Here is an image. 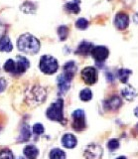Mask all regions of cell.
Masks as SVG:
<instances>
[{
	"instance_id": "7a4b0ae2",
	"label": "cell",
	"mask_w": 138,
	"mask_h": 159,
	"mask_svg": "<svg viewBox=\"0 0 138 159\" xmlns=\"http://www.w3.org/2000/svg\"><path fill=\"white\" fill-rule=\"evenodd\" d=\"M63 108H64L63 99L61 98L57 99L47 109V117L49 119H51V120L63 123L65 121V118H64V114H63Z\"/></svg>"
},
{
	"instance_id": "9c48e42d",
	"label": "cell",
	"mask_w": 138,
	"mask_h": 159,
	"mask_svg": "<svg viewBox=\"0 0 138 159\" xmlns=\"http://www.w3.org/2000/svg\"><path fill=\"white\" fill-rule=\"evenodd\" d=\"M129 24V17L125 13H118L114 19V25L118 30H124Z\"/></svg>"
},
{
	"instance_id": "4316f807",
	"label": "cell",
	"mask_w": 138,
	"mask_h": 159,
	"mask_svg": "<svg viewBox=\"0 0 138 159\" xmlns=\"http://www.w3.org/2000/svg\"><path fill=\"white\" fill-rule=\"evenodd\" d=\"M0 159H14V155L10 149L4 148L0 150Z\"/></svg>"
},
{
	"instance_id": "d590c367",
	"label": "cell",
	"mask_w": 138,
	"mask_h": 159,
	"mask_svg": "<svg viewBox=\"0 0 138 159\" xmlns=\"http://www.w3.org/2000/svg\"><path fill=\"white\" fill-rule=\"evenodd\" d=\"M17 159H25V158H24V157H18Z\"/></svg>"
},
{
	"instance_id": "d6a6232c",
	"label": "cell",
	"mask_w": 138,
	"mask_h": 159,
	"mask_svg": "<svg viewBox=\"0 0 138 159\" xmlns=\"http://www.w3.org/2000/svg\"><path fill=\"white\" fill-rule=\"evenodd\" d=\"M106 78L108 80V82H112L113 81V77H112V75L110 73H107L106 74Z\"/></svg>"
},
{
	"instance_id": "ffe728a7",
	"label": "cell",
	"mask_w": 138,
	"mask_h": 159,
	"mask_svg": "<svg viewBox=\"0 0 138 159\" xmlns=\"http://www.w3.org/2000/svg\"><path fill=\"white\" fill-rule=\"evenodd\" d=\"M30 137H31L30 127H29L28 124H23L21 131H20V135H19V141H21V142L27 141L30 139Z\"/></svg>"
},
{
	"instance_id": "ba28073f",
	"label": "cell",
	"mask_w": 138,
	"mask_h": 159,
	"mask_svg": "<svg viewBox=\"0 0 138 159\" xmlns=\"http://www.w3.org/2000/svg\"><path fill=\"white\" fill-rule=\"evenodd\" d=\"M71 81L70 78H68L66 75H60L57 79L58 82V87H59V92L60 93H65L69 91V89L71 87Z\"/></svg>"
},
{
	"instance_id": "836d02e7",
	"label": "cell",
	"mask_w": 138,
	"mask_h": 159,
	"mask_svg": "<svg viewBox=\"0 0 138 159\" xmlns=\"http://www.w3.org/2000/svg\"><path fill=\"white\" fill-rule=\"evenodd\" d=\"M134 113H135V116L138 117V107H136V108L134 109Z\"/></svg>"
},
{
	"instance_id": "3957f363",
	"label": "cell",
	"mask_w": 138,
	"mask_h": 159,
	"mask_svg": "<svg viewBox=\"0 0 138 159\" xmlns=\"http://www.w3.org/2000/svg\"><path fill=\"white\" fill-rule=\"evenodd\" d=\"M40 70L46 75H53L57 72V70L59 68V64L57 60L52 57L45 55L43 56L40 60V64H39Z\"/></svg>"
},
{
	"instance_id": "6da1fadb",
	"label": "cell",
	"mask_w": 138,
	"mask_h": 159,
	"mask_svg": "<svg viewBox=\"0 0 138 159\" xmlns=\"http://www.w3.org/2000/svg\"><path fill=\"white\" fill-rule=\"evenodd\" d=\"M17 46L21 52L34 55L39 52L41 45L37 38L32 36L31 34L26 33V34L21 35V36L19 37L18 42H17Z\"/></svg>"
},
{
	"instance_id": "5b68a950",
	"label": "cell",
	"mask_w": 138,
	"mask_h": 159,
	"mask_svg": "<svg viewBox=\"0 0 138 159\" xmlns=\"http://www.w3.org/2000/svg\"><path fill=\"white\" fill-rule=\"evenodd\" d=\"M82 78L87 84H93L97 81V73L93 67H87L82 71Z\"/></svg>"
},
{
	"instance_id": "484cf974",
	"label": "cell",
	"mask_w": 138,
	"mask_h": 159,
	"mask_svg": "<svg viewBox=\"0 0 138 159\" xmlns=\"http://www.w3.org/2000/svg\"><path fill=\"white\" fill-rule=\"evenodd\" d=\"M58 35L61 41H65L69 35V28L67 26H60L58 28Z\"/></svg>"
},
{
	"instance_id": "603a6c76",
	"label": "cell",
	"mask_w": 138,
	"mask_h": 159,
	"mask_svg": "<svg viewBox=\"0 0 138 159\" xmlns=\"http://www.w3.org/2000/svg\"><path fill=\"white\" fill-rule=\"evenodd\" d=\"M131 75V71L130 70H126V69H121L118 71V78H119L121 83H127L128 78Z\"/></svg>"
},
{
	"instance_id": "e0dca14e",
	"label": "cell",
	"mask_w": 138,
	"mask_h": 159,
	"mask_svg": "<svg viewBox=\"0 0 138 159\" xmlns=\"http://www.w3.org/2000/svg\"><path fill=\"white\" fill-rule=\"evenodd\" d=\"M121 94H122L123 98H125L126 99H128V101H132V99L138 94V93L134 88L128 86L124 89H122Z\"/></svg>"
},
{
	"instance_id": "7402d4cb",
	"label": "cell",
	"mask_w": 138,
	"mask_h": 159,
	"mask_svg": "<svg viewBox=\"0 0 138 159\" xmlns=\"http://www.w3.org/2000/svg\"><path fill=\"white\" fill-rule=\"evenodd\" d=\"M50 159H66V153L59 148H54L50 152Z\"/></svg>"
},
{
	"instance_id": "44dd1931",
	"label": "cell",
	"mask_w": 138,
	"mask_h": 159,
	"mask_svg": "<svg viewBox=\"0 0 138 159\" xmlns=\"http://www.w3.org/2000/svg\"><path fill=\"white\" fill-rule=\"evenodd\" d=\"M4 71L7 72V73H11V74H15L16 71V63L14 60L12 59H9L5 62L4 64Z\"/></svg>"
},
{
	"instance_id": "277c9868",
	"label": "cell",
	"mask_w": 138,
	"mask_h": 159,
	"mask_svg": "<svg viewBox=\"0 0 138 159\" xmlns=\"http://www.w3.org/2000/svg\"><path fill=\"white\" fill-rule=\"evenodd\" d=\"M73 117V128L77 131L83 130L86 128V118H85V111L82 109H77L72 113Z\"/></svg>"
},
{
	"instance_id": "f546056e",
	"label": "cell",
	"mask_w": 138,
	"mask_h": 159,
	"mask_svg": "<svg viewBox=\"0 0 138 159\" xmlns=\"http://www.w3.org/2000/svg\"><path fill=\"white\" fill-rule=\"evenodd\" d=\"M33 132L37 134V135H41V134L44 133V126L41 123H36L33 125Z\"/></svg>"
},
{
	"instance_id": "ac0fdd59",
	"label": "cell",
	"mask_w": 138,
	"mask_h": 159,
	"mask_svg": "<svg viewBox=\"0 0 138 159\" xmlns=\"http://www.w3.org/2000/svg\"><path fill=\"white\" fill-rule=\"evenodd\" d=\"M23 152H24V155L28 159H36L39 154V150L37 149V147H35L34 145H27L24 148Z\"/></svg>"
},
{
	"instance_id": "f1b7e54d",
	"label": "cell",
	"mask_w": 138,
	"mask_h": 159,
	"mask_svg": "<svg viewBox=\"0 0 138 159\" xmlns=\"http://www.w3.org/2000/svg\"><path fill=\"white\" fill-rule=\"evenodd\" d=\"M107 147L111 151L117 149L118 147H119V141H118V139H116V138L110 139V140L108 141V143H107Z\"/></svg>"
},
{
	"instance_id": "7c38bea8",
	"label": "cell",
	"mask_w": 138,
	"mask_h": 159,
	"mask_svg": "<svg viewBox=\"0 0 138 159\" xmlns=\"http://www.w3.org/2000/svg\"><path fill=\"white\" fill-rule=\"evenodd\" d=\"M77 138L75 135H73L71 133H67L65 135L63 136L62 138V144L66 148H69V149H72V148H75L77 146Z\"/></svg>"
},
{
	"instance_id": "83f0119b",
	"label": "cell",
	"mask_w": 138,
	"mask_h": 159,
	"mask_svg": "<svg viewBox=\"0 0 138 159\" xmlns=\"http://www.w3.org/2000/svg\"><path fill=\"white\" fill-rule=\"evenodd\" d=\"M76 26H77L78 29L85 30V29H87V26H88V21H87V19H85V18H80V19H78V21H77Z\"/></svg>"
},
{
	"instance_id": "e575fe53",
	"label": "cell",
	"mask_w": 138,
	"mask_h": 159,
	"mask_svg": "<svg viewBox=\"0 0 138 159\" xmlns=\"http://www.w3.org/2000/svg\"><path fill=\"white\" fill-rule=\"evenodd\" d=\"M116 159H126L124 156H120V157H118V158H116Z\"/></svg>"
},
{
	"instance_id": "30bf717a",
	"label": "cell",
	"mask_w": 138,
	"mask_h": 159,
	"mask_svg": "<svg viewBox=\"0 0 138 159\" xmlns=\"http://www.w3.org/2000/svg\"><path fill=\"white\" fill-rule=\"evenodd\" d=\"M121 104H122L121 98L114 96L106 99L105 102V107L107 111H116L117 108H119L121 107Z\"/></svg>"
},
{
	"instance_id": "8fae6325",
	"label": "cell",
	"mask_w": 138,
	"mask_h": 159,
	"mask_svg": "<svg viewBox=\"0 0 138 159\" xmlns=\"http://www.w3.org/2000/svg\"><path fill=\"white\" fill-rule=\"evenodd\" d=\"M15 63H16L15 74H18V75L25 73L26 70L30 66V62H29L25 57H22V56H18Z\"/></svg>"
},
{
	"instance_id": "8992f818",
	"label": "cell",
	"mask_w": 138,
	"mask_h": 159,
	"mask_svg": "<svg viewBox=\"0 0 138 159\" xmlns=\"http://www.w3.org/2000/svg\"><path fill=\"white\" fill-rule=\"evenodd\" d=\"M102 156V148L97 144H90L85 150L87 159H100Z\"/></svg>"
},
{
	"instance_id": "1f68e13d",
	"label": "cell",
	"mask_w": 138,
	"mask_h": 159,
	"mask_svg": "<svg viewBox=\"0 0 138 159\" xmlns=\"http://www.w3.org/2000/svg\"><path fill=\"white\" fill-rule=\"evenodd\" d=\"M4 32H5V28H4V26H3V25L1 24V23H0V39H1L3 36H4Z\"/></svg>"
},
{
	"instance_id": "d6986e66",
	"label": "cell",
	"mask_w": 138,
	"mask_h": 159,
	"mask_svg": "<svg viewBox=\"0 0 138 159\" xmlns=\"http://www.w3.org/2000/svg\"><path fill=\"white\" fill-rule=\"evenodd\" d=\"M80 0H73V1L68 2L65 5V9L67 10L68 12L73 13V14H78L80 12Z\"/></svg>"
},
{
	"instance_id": "d4e9b609",
	"label": "cell",
	"mask_w": 138,
	"mask_h": 159,
	"mask_svg": "<svg viewBox=\"0 0 138 159\" xmlns=\"http://www.w3.org/2000/svg\"><path fill=\"white\" fill-rule=\"evenodd\" d=\"M80 98L83 102H88L92 98V93L90 89H83L80 93Z\"/></svg>"
},
{
	"instance_id": "9a60e30c",
	"label": "cell",
	"mask_w": 138,
	"mask_h": 159,
	"mask_svg": "<svg viewBox=\"0 0 138 159\" xmlns=\"http://www.w3.org/2000/svg\"><path fill=\"white\" fill-rule=\"evenodd\" d=\"M76 72H77V66H76V63L73 62V61H70L65 64V66H64V75H66L68 78H70L71 80H73V76L76 75Z\"/></svg>"
},
{
	"instance_id": "2e32d148",
	"label": "cell",
	"mask_w": 138,
	"mask_h": 159,
	"mask_svg": "<svg viewBox=\"0 0 138 159\" xmlns=\"http://www.w3.org/2000/svg\"><path fill=\"white\" fill-rule=\"evenodd\" d=\"M12 49H13V45L9 37L3 36L0 39V52H11Z\"/></svg>"
},
{
	"instance_id": "52a82bcc",
	"label": "cell",
	"mask_w": 138,
	"mask_h": 159,
	"mask_svg": "<svg viewBox=\"0 0 138 159\" xmlns=\"http://www.w3.org/2000/svg\"><path fill=\"white\" fill-rule=\"evenodd\" d=\"M91 54L96 62H103L108 57L109 52H108V49L105 46H96L92 48Z\"/></svg>"
},
{
	"instance_id": "8d00e7d4",
	"label": "cell",
	"mask_w": 138,
	"mask_h": 159,
	"mask_svg": "<svg viewBox=\"0 0 138 159\" xmlns=\"http://www.w3.org/2000/svg\"><path fill=\"white\" fill-rule=\"evenodd\" d=\"M137 131H138V125H137Z\"/></svg>"
},
{
	"instance_id": "5bb4252c",
	"label": "cell",
	"mask_w": 138,
	"mask_h": 159,
	"mask_svg": "<svg viewBox=\"0 0 138 159\" xmlns=\"http://www.w3.org/2000/svg\"><path fill=\"white\" fill-rule=\"evenodd\" d=\"M92 48H93V46H92L91 43L87 42V41H82L80 45H78V47L76 51V54L82 55V56H87V55H88L91 52Z\"/></svg>"
},
{
	"instance_id": "4fadbf2b",
	"label": "cell",
	"mask_w": 138,
	"mask_h": 159,
	"mask_svg": "<svg viewBox=\"0 0 138 159\" xmlns=\"http://www.w3.org/2000/svg\"><path fill=\"white\" fill-rule=\"evenodd\" d=\"M46 98V92L44 91V89L40 87H35L32 89V99L36 101L37 102H42L45 101Z\"/></svg>"
},
{
	"instance_id": "4dcf8cb0",
	"label": "cell",
	"mask_w": 138,
	"mask_h": 159,
	"mask_svg": "<svg viewBox=\"0 0 138 159\" xmlns=\"http://www.w3.org/2000/svg\"><path fill=\"white\" fill-rule=\"evenodd\" d=\"M6 88V82L4 79H0V93L3 92Z\"/></svg>"
},
{
	"instance_id": "cb8c5ba5",
	"label": "cell",
	"mask_w": 138,
	"mask_h": 159,
	"mask_svg": "<svg viewBox=\"0 0 138 159\" xmlns=\"http://www.w3.org/2000/svg\"><path fill=\"white\" fill-rule=\"evenodd\" d=\"M21 11H23L24 13H35L36 11V6L35 4L32 2H25L22 6H21Z\"/></svg>"
}]
</instances>
